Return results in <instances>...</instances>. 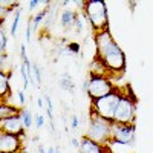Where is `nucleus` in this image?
Segmentation results:
<instances>
[{
	"label": "nucleus",
	"instance_id": "8",
	"mask_svg": "<svg viewBox=\"0 0 153 153\" xmlns=\"http://www.w3.org/2000/svg\"><path fill=\"white\" fill-rule=\"evenodd\" d=\"M22 136L0 132V153H20Z\"/></svg>",
	"mask_w": 153,
	"mask_h": 153
},
{
	"label": "nucleus",
	"instance_id": "13",
	"mask_svg": "<svg viewBox=\"0 0 153 153\" xmlns=\"http://www.w3.org/2000/svg\"><path fill=\"white\" fill-rule=\"evenodd\" d=\"M9 78H11V74H8V72H0V97H2V103H5V100H6L8 97H11Z\"/></svg>",
	"mask_w": 153,
	"mask_h": 153
},
{
	"label": "nucleus",
	"instance_id": "4",
	"mask_svg": "<svg viewBox=\"0 0 153 153\" xmlns=\"http://www.w3.org/2000/svg\"><path fill=\"white\" fill-rule=\"evenodd\" d=\"M121 98V92H112L107 97L98 98V100H92L91 103V110H94L95 113H98L101 118H104L110 123H113L115 118V112H117L118 103Z\"/></svg>",
	"mask_w": 153,
	"mask_h": 153
},
{
	"label": "nucleus",
	"instance_id": "12",
	"mask_svg": "<svg viewBox=\"0 0 153 153\" xmlns=\"http://www.w3.org/2000/svg\"><path fill=\"white\" fill-rule=\"evenodd\" d=\"M106 147V153H133V147L132 146H126V144H121L118 141H110L107 144H104Z\"/></svg>",
	"mask_w": 153,
	"mask_h": 153
},
{
	"label": "nucleus",
	"instance_id": "18",
	"mask_svg": "<svg viewBox=\"0 0 153 153\" xmlns=\"http://www.w3.org/2000/svg\"><path fill=\"white\" fill-rule=\"evenodd\" d=\"M58 84H60L61 89H65V91H68V92L74 91V81H72V78L69 75H63L61 78L58 80Z\"/></svg>",
	"mask_w": 153,
	"mask_h": 153
},
{
	"label": "nucleus",
	"instance_id": "25",
	"mask_svg": "<svg viewBox=\"0 0 153 153\" xmlns=\"http://www.w3.org/2000/svg\"><path fill=\"white\" fill-rule=\"evenodd\" d=\"M17 98H19V103H20V106H25V103H26V97H25V91H17Z\"/></svg>",
	"mask_w": 153,
	"mask_h": 153
},
{
	"label": "nucleus",
	"instance_id": "11",
	"mask_svg": "<svg viewBox=\"0 0 153 153\" xmlns=\"http://www.w3.org/2000/svg\"><path fill=\"white\" fill-rule=\"evenodd\" d=\"M76 19H78V12L74 11V9H63L61 14H60V23L63 28H74Z\"/></svg>",
	"mask_w": 153,
	"mask_h": 153
},
{
	"label": "nucleus",
	"instance_id": "26",
	"mask_svg": "<svg viewBox=\"0 0 153 153\" xmlns=\"http://www.w3.org/2000/svg\"><path fill=\"white\" fill-rule=\"evenodd\" d=\"M20 57H22V60L23 61H28L29 58H28V55H26V46L25 45H22L20 46Z\"/></svg>",
	"mask_w": 153,
	"mask_h": 153
},
{
	"label": "nucleus",
	"instance_id": "2",
	"mask_svg": "<svg viewBox=\"0 0 153 153\" xmlns=\"http://www.w3.org/2000/svg\"><path fill=\"white\" fill-rule=\"evenodd\" d=\"M84 16L87 22L91 23L92 29L95 34L103 32L109 29V14H107V6L101 0H87L83 5Z\"/></svg>",
	"mask_w": 153,
	"mask_h": 153
},
{
	"label": "nucleus",
	"instance_id": "5",
	"mask_svg": "<svg viewBox=\"0 0 153 153\" xmlns=\"http://www.w3.org/2000/svg\"><path fill=\"white\" fill-rule=\"evenodd\" d=\"M112 92H115V86L110 81V78L103 76V75L91 74V76L87 80V89H86V94L89 95V98L98 100V98L110 95Z\"/></svg>",
	"mask_w": 153,
	"mask_h": 153
},
{
	"label": "nucleus",
	"instance_id": "20",
	"mask_svg": "<svg viewBox=\"0 0 153 153\" xmlns=\"http://www.w3.org/2000/svg\"><path fill=\"white\" fill-rule=\"evenodd\" d=\"M43 98H45V101H46L48 118H49V121H51V123H52V121H54V106H52V101H51V98H49V95H48V94H45V95H43Z\"/></svg>",
	"mask_w": 153,
	"mask_h": 153
},
{
	"label": "nucleus",
	"instance_id": "14",
	"mask_svg": "<svg viewBox=\"0 0 153 153\" xmlns=\"http://www.w3.org/2000/svg\"><path fill=\"white\" fill-rule=\"evenodd\" d=\"M20 118L23 121V126H25V129H31V127L35 124V115H32V112L28 109V107H23L20 110Z\"/></svg>",
	"mask_w": 153,
	"mask_h": 153
},
{
	"label": "nucleus",
	"instance_id": "30",
	"mask_svg": "<svg viewBox=\"0 0 153 153\" xmlns=\"http://www.w3.org/2000/svg\"><path fill=\"white\" fill-rule=\"evenodd\" d=\"M37 106L40 107V109L45 107V98H43V97H38V98H37Z\"/></svg>",
	"mask_w": 153,
	"mask_h": 153
},
{
	"label": "nucleus",
	"instance_id": "21",
	"mask_svg": "<svg viewBox=\"0 0 153 153\" xmlns=\"http://www.w3.org/2000/svg\"><path fill=\"white\" fill-rule=\"evenodd\" d=\"M84 14H78V19H76V23H75V31L78 32V34H81L83 32V29H84Z\"/></svg>",
	"mask_w": 153,
	"mask_h": 153
},
{
	"label": "nucleus",
	"instance_id": "15",
	"mask_svg": "<svg viewBox=\"0 0 153 153\" xmlns=\"http://www.w3.org/2000/svg\"><path fill=\"white\" fill-rule=\"evenodd\" d=\"M20 110L22 109H17L14 106L2 103V107H0V121L6 120V118H11V117H16V115H20Z\"/></svg>",
	"mask_w": 153,
	"mask_h": 153
},
{
	"label": "nucleus",
	"instance_id": "24",
	"mask_svg": "<svg viewBox=\"0 0 153 153\" xmlns=\"http://www.w3.org/2000/svg\"><path fill=\"white\" fill-rule=\"evenodd\" d=\"M46 123V118L43 117V115H35V127L37 129H42V127L45 126Z\"/></svg>",
	"mask_w": 153,
	"mask_h": 153
},
{
	"label": "nucleus",
	"instance_id": "29",
	"mask_svg": "<svg viewBox=\"0 0 153 153\" xmlns=\"http://www.w3.org/2000/svg\"><path fill=\"white\" fill-rule=\"evenodd\" d=\"M71 146L74 147V149H80V141L76 138H72L71 139Z\"/></svg>",
	"mask_w": 153,
	"mask_h": 153
},
{
	"label": "nucleus",
	"instance_id": "23",
	"mask_svg": "<svg viewBox=\"0 0 153 153\" xmlns=\"http://www.w3.org/2000/svg\"><path fill=\"white\" fill-rule=\"evenodd\" d=\"M35 32V29H34V25H32V20H29L28 22V28H26V42L29 43L31 42V38H32V34Z\"/></svg>",
	"mask_w": 153,
	"mask_h": 153
},
{
	"label": "nucleus",
	"instance_id": "1",
	"mask_svg": "<svg viewBox=\"0 0 153 153\" xmlns=\"http://www.w3.org/2000/svg\"><path fill=\"white\" fill-rule=\"evenodd\" d=\"M95 51L97 58L103 63V66L110 74H121L126 69V55L123 49L117 45V42L113 40L109 29L95 34Z\"/></svg>",
	"mask_w": 153,
	"mask_h": 153
},
{
	"label": "nucleus",
	"instance_id": "28",
	"mask_svg": "<svg viewBox=\"0 0 153 153\" xmlns=\"http://www.w3.org/2000/svg\"><path fill=\"white\" fill-rule=\"evenodd\" d=\"M38 5H40V2H38V0H31V2H29V11H34Z\"/></svg>",
	"mask_w": 153,
	"mask_h": 153
},
{
	"label": "nucleus",
	"instance_id": "3",
	"mask_svg": "<svg viewBox=\"0 0 153 153\" xmlns=\"http://www.w3.org/2000/svg\"><path fill=\"white\" fill-rule=\"evenodd\" d=\"M84 135L87 138H91L92 141L104 146L112 139V123L104 120V118H101L98 113L91 110V115H89V126H87V130H86Z\"/></svg>",
	"mask_w": 153,
	"mask_h": 153
},
{
	"label": "nucleus",
	"instance_id": "31",
	"mask_svg": "<svg viewBox=\"0 0 153 153\" xmlns=\"http://www.w3.org/2000/svg\"><path fill=\"white\" fill-rule=\"evenodd\" d=\"M46 153H57V150H55V147H48Z\"/></svg>",
	"mask_w": 153,
	"mask_h": 153
},
{
	"label": "nucleus",
	"instance_id": "6",
	"mask_svg": "<svg viewBox=\"0 0 153 153\" xmlns=\"http://www.w3.org/2000/svg\"><path fill=\"white\" fill-rule=\"evenodd\" d=\"M132 94H121L120 103L115 112V118L113 123H120V124H133L136 118V103L135 100L130 97Z\"/></svg>",
	"mask_w": 153,
	"mask_h": 153
},
{
	"label": "nucleus",
	"instance_id": "22",
	"mask_svg": "<svg viewBox=\"0 0 153 153\" xmlns=\"http://www.w3.org/2000/svg\"><path fill=\"white\" fill-rule=\"evenodd\" d=\"M0 51H2V54H6V35H5V29L2 26V31H0Z\"/></svg>",
	"mask_w": 153,
	"mask_h": 153
},
{
	"label": "nucleus",
	"instance_id": "16",
	"mask_svg": "<svg viewBox=\"0 0 153 153\" xmlns=\"http://www.w3.org/2000/svg\"><path fill=\"white\" fill-rule=\"evenodd\" d=\"M31 65H32V63L28 60V61H23L22 66H20V75H22V78H23L25 89H26L29 86V83H31Z\"/></svg>",
	"mask_w": 153,
	"mask_h": 153
},
{
	"label": "nucleus",
	"instance_id": "9",
	"mask_svg": "<svg viewBox=\"0 0 153 153\" xmlns=\"http://www.w3.org/2000/svg\"><path fill=\"white\" fill-rule=\"evenodd\" d=\"M25 130L26 129H25V126H23V121L20 118V115H16V117H11V118H6V120L0 121V132L23 136Z\"/></svg>",
	"mask_w": 153,
	"mask_h": 153
},
{
	"label": "nucleus",
	"instance_id": "19",
	"mask_svg": "<svg viewBox=\"0 0 153 153\" xmlns=\"http://www.w3.org/2000/svg\"><path fill=\"white\" fill-rule=\"evenodd\" d=\"M20 17H22V9H17L16 14H14V19H12V23H11V31L9 34L14 37L16 32H17V28H19V23H20Z\"/></svg>",
	"mask_w": 153,
	"mask_h": 153
},
{
	"label": "nucleus",
	"instance_id": "10",
	"mask_svg": "<svg viewBox=\"0 0 153 153\" xmlns=\"http://www.w3.org/2000/svg\"><path fill=\"white\" fill-rule=\"evenodd\" d=\"M78 150H80V153H106V147L103 144L92 141L86 135H83L80 139V149Z\"/></svg>",
	"mask_w": 153,
	"mask_h": 153
},
{
	"label": "nucleus",
	"instance_id": "27",
	"mask_svg": "<svg viewBox=\"0 0 153 153\" xmlns=\"http://www.w3.org/2000/svg\"><path fill=\"white\" fill-rule=\"evenodd\" d=\"M71 126H72V129H74V130L78 129V126H80L78 118H76V117H72V118H71Z\"/></svg>",
	"mask_w": 153,
	"mask_h": 153
},
{
	"label": "nucleus",
	"instance_id": "17",
	"mask_svg": "<svg viewBox=\"0 0 153 153\" xmlns=\"http://www.w3.org/2000/svg\"><path fill=\"white\" fill-rule=\"evenodd\" d=\"M31 83L37 84V86H40V83H42V72L38 69L37 63H32L31 65Z\"/></svg>",
	"mask_w": 153,
	"mask_h": 153
},
{
	"label": "nucleus",
	"instance_id": "7",
	"mask_svg": "<svg viewBox=\"0 0 153 153\" xmlns=\"http://www.w3.org/2000/svg\"><path fill=\"white\" fill-rule=\"evenodd\" d=\"M112 139L118 141L126 146H135L136 132H135V124H120V123H112Z\"/></svg>",
	"mask_w": 153,
	"mask_h": 153
}]
</instances>
